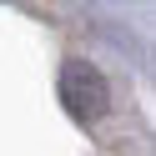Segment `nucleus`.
I'll use <instances>...</instances> for the list:
<instances>
[{
    "mask_svg": "<svg viewBox=\"0 0 156 156\" xmlns=\"http://www.w3.org/2000/svg\"><path fill=\"white\" fill-rule=\"evenodd\" d=\"M61 106L76 116V121H101L106 106H111L106 76L96 71L91 61H66L61 66Z\"/></svg>",
    "mask_w": 156,
    "mask_h": 156,
    "instance_id": "1",
    "label": "nucleus"
}]
</instances>
